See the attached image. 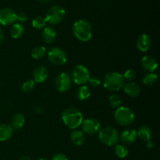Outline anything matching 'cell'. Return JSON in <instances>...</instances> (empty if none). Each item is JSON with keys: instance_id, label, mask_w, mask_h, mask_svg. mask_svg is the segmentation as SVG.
Segmentation results:
<instances>
[{"instance_id": "1", "label": "cell", "mask_w": 160, "mask_h": 160, "mask_svg": "<svg viewBox=\"0 0 160 160\" xmlns=\"http://www.w3.org/2000/svg\"><path fill=\"white\" fill-rule=\"evenodd\" d=\"M61 117L64 124L71 130L78 129L84 121V116L82 112L79 109L73 107L64 109Z\"/></svg>"}, {"instance_id": "2", "label": "cell", "mask_w": 160, "mask_h": 160, "mask_svg": "<svg viewBox=\"0 0 160 160\" xmlns=\"http://www.w3.org/2000/svg\"><path fill=\"white\" fill-rule=\"evenodd\" d=\"M72 31L74 37L81 42H88L92 38V25L84 19L77 20L73 23Z\"/></svg>"}, {"instance_id": "3", "label": "cell", "mask_w": 160, "mask_h": 160, "mask_svg": "<svg viewBox=\"0 0 160 160\" xmlns=\"http://www.w3.org/2000/svg\"><path fill=\"white\" fill-rule=\"evenodd\" d=\"M104 88L109 92H118L123 88L125 84V81L122 73L118 72H109L104 77L102 81Z\"/></svg>"}, {"instance_id": "4", "label": "cell", "mask_w": 160, "mask_h": 160, "mask_svg": "<svg viewBox=\"0 0 160 160\" xmlns=\"http://www.w3.org/2000/svg\"><path fill=\"white\" fill-rule=\"evenodd\" d=\"M98 139L106 146H113L117 145L120 140L118 131L112 127H106L98 131Z\"/></svg>"}, {"instance_id": "5", "label": "cell", "mask_w": 160, "mask_h": 160, "mask_svg": "<svg viewBox=\"0 0 160 160\" xmlns=\"http://www.w3.org/2000/svg\"><path fill=\"white\" fill-rule=\"evenodd\" d=\"M114 119L120 126H130L135 121V114L130 108L122 106L115 110Z\"/></svg>"}, {"instance_id": "6", "label": "cell", "mask_w": 160, "mask_h": 160, "mask_svg": "<svg viewBox=\"0 0 160 160\" xmlns=\"http://www.w3.org/2000/svg\"><path fill=\"white\" fill-rule=\"evenodd\" d=\"M66 10L60 6H53L50 7L45 14V20L51 25H57L65 18Z\"/></svg>"}, {"instance_id": "7", "label": "cell", "mask_w": 160, "mask_h": 160, "mask_svg": "<svg viewBox=\"0 0 160 160\" xmlns=\"http://www.w3.org/2000/svg\"><path fill=\"white\" fill-rule=\"evenodd\" d=\"M90 78V72L84 65L76 66L72 71V81L78 85H85Z\"/></svg>"}, {"instance_id": "8", "label": "cell", "mask_w": 160, "mask_h": 160, "mask_svg": "<svg viewBox=\"0 0 160 160\" xmlns=\"http://www.w3.org/2000/svg\"><path fill=\"white\" fill-rule=\"evenodd\" d=\"M47 56L49 62L53 65L62 66L67 62V55L66 52L58 47L52 48L47 53Z\"/></svg>"}, {"instance_id": "9", "label": "cell", "mask_w": 160, "mask_h": 160, "mask_svg": "<svg viewBox=\"0 0 160 160\" xmlns=\"http://www.w3.org/2000/svg\"><path fill=\"white\" fill-rule=\"evenodd\" d=\"M72 78L70 74L66 72L59 73L55 79V87L56 90L60 93L68 92L72 86Z\"/></svg>"}, {"instance_id": "10", "label": "cell", "mask_w": 160, "mask_h": 160, "mask_svg": "<svg viewBox=\"0 0 160 160\" xmlns=\"http://www.w3.org/2000/svg\"><path fill=\"white\" fill-rule=\"evenodd\" d=\"M81 126L83 132L88 135L98 134L101 129V123L95 118H88L84 120Z\"/></svg>"}, {"instance_id": "11", "label": "cell", "mask_w": 160, "mask_h": 160, "mask_svg": "<svg viewBox=\"0 0 160 160\" xmlns=\"http://www.w3.org/2000/svg\"><path fill=\"white\" fill-rule=\"evenodd\" d=\"M17 21V12L9 7H5L0 10V23L3 26L13 24Z\"/></svg>"}, {"instance_id": "12", "label": "cell", "mask_w": 160, "mask_h": 160, "mask_svg": "<svg viewBox=\"0 0 160 160\" xmlns=\"http://www.w3.org/2000/svg\"><path fill=\"white\" fill-rule=\"evenodd\" d=\"M137 131L133 128L125 129L120 135V140L124 145H129L134 143L137 139Z\"/></svg>"}, {"instance_id": "13", "label": "cell", "mask_w": 160, "mask_h": 160, "mask_svg": "<svg viewBox=\"0 0 160 160\" xmlns=\"http://www.w3.org/2000/svg\"><path fill=\"white\" fill-rule=\"evenodd\" d=\"M141 66L148 73H154L158 68V62L153 56H145L141 60Z\"/></svg>"}, {"instance_id": "14", "label": "cell", "mask_w": 160, "mask_h": 160, "mask_svg": "<svg viewBox=\"0 0 160 160\" xmlns=\"http://www.w3.org/2000/svg\"><path fill=\"white\" fill-rule=\"evenodd\" d=\"M48 77V70L45 66H38L33 71V81L34 83L41 84L46 81Z\"/></svg>"}, {"instance_id": "15", "label": "cell", "mask_w": 160, "mask_h": 160, "mask_svg": "<svg viewBox=\"0 0 160 160\" xmlns=\"http://www.w3.org/2000/svg\"><path fill=\"white\" fill-rule=\"evenodd\" d=\"M138 49L142 52H146L152 47V39L146 34H142L138 38L136 42Z\"/></svg>"}, {"instance_id": "16", "label": "cell", "mask_w": 160, "mask_h": 160, "mask_svg": "<svg viewBox=\"0 0 160 160\" xmlns=\"http://www.w3.org/2000/svg\"><path fill=\"white\" fill-rule=\"evenodd\" d=\"M123 91L125 94L131 98H136L139 96L141 93V88L138 84H136L134 81L128 82L127 84H124L123 87Z\"/></svg>"}, {"instance_id": "17", "label": "cell", "mask_w": 160, "mask_h": 160, "mask_svg": "<svg viewBox=\"0 0 160 160\" xmlns=\"http://www.w3.org/2000/svg\"><path fill=\"white\" fill-rule=\"evenodd\" d=\"M42 37L45 43L52 44L56 41V37H57V33H56V31L52 27H45L43 31H42Z\"/></svg>"}, {"instance_id": "18", "label": "cell", "mask_w": 160, "mask_h": 160, "mask_svg": "<svg viewBox=\"0 0 160 160\" xmlns=\"http://www.w3.org/2000/svg\"><path fill=\"white\" fill-rule=\"evenodd\" d=\"M13 128L10 124L8 123H2L0 124V142H6L13 134Z\"/></svg>"}, {"instance_id": "19", "label": "cell", "mask_w": 160, "mask_h": 160, "mask_svg": "<svg viewBox=\"0 0 160 160\" xmlns=\"http://www.w3.org/2000/svg\"><path fill=\"white\" fill-rule=\"evenodd\" d=\"M70 140L73 145L77 146H81L85 142V135L82 131L78 129L73 130L70 134Z\"/></svg>"}, {"instance_id": "20", "label": "cell", "mask_w": 160, "mask_h": 160, "mask_svg": "<svg viewBox=\"0 0 160 160\" xmlns=\"http://www.w3.org/2000/svg\"><path fill=\"white\" fill-rule=\"evenodd\" d=\"M137 136L141 140H142L145 142H147L152 139V131L148 126L144 125V126L140 127L139 129L137 131Z\"/></svg>"}, {"instance_id": "21", "label": "cell", "mask_w": 160, "mask_h": 160, "mask_svg": "<svg viewBox=\"0 0 160 160\" xmlns=\"http://www.w3.org/2000/svg\"><path fill=\"white\" fill-rule=\"evenodd\" d=\"M10 36L13 39H19L24 33V27L20 23H14L10 28Z\"/></svg>"}, {"instance_id": "22", "label": "cell", "mask_w": 160, "mask_h": 160, "mask_svg": "<svg viewBox=\"0 0 160 160\" xmlns=\"http://www.w3.org/2000/svg\"><path fill=\"white\" fill-rule=\"evenodd\" d=\"M25 118L23 114L17 113L12 117L11 120V127L13 130H20L24 126Z\"/></svg>"}, {"instance_id": "23", "label": "cell", "mask_w": 160, "mask_h": 160, "mask_svg": "<svg viewBox=\"0 0 160 160\" xmlns=\"http://www.w3.org/2000/svg\"><path fill=\"white\" fill-rule=\"evenodd\" d=\"M91 95L92 93H91L90 88L86 85H81L77 91V98L80 101L87 100L88 98H90Z\"/></svg>"}, {"instance_id": "24", "label": "cell", "mask_w": 160, "mask_h": 160, "mask_svg": "<svg viewBox=\"0 0 160 160\" xmlns=\"http://www.w3.org/2000/svg\"><path fill=\"white\" fill-rule=\"evenodd\" d=\"M47 50L46 48L43 45H39V46H36L31 50V56L33 59H40L43 58L44 56L46 55Z\"/></svg>"}, {"instance_id": "25", "label": "cell", "mask_w": 160, "mask_h": 160, "mask_svg": "<svg viewBox=\"0 0 160 160\" xmlns=\"http://www.w3.org/2000/svg\"><path fill=\"white\" fill-rule=\"evenodd\" d=\"M159 77L155 73H148L143 78L142 82L146 86H153L157 83Z\"/></svg>"}, {"instance_id": "26", "label": "cell", "mask_w": 160, "mask_h": 160, "mask_svg": "<svg viewBox=\"0 0 160 160\" xmlns=\"http://www.w3.org/2000/svg\"><path fill=\"white\" fill-rule=\"evenodd\" d=\"M47 22L45 18L42 16L36 17L34 20H32V26L33 28L37 30H43L46 27Z\"/></svg>"}, {"instance_id": "27", "label": "cell", "mask_w": 160, "mask_h": 160, "mask_svg": "<svg viewBox=\"0 0 160 160\" xmlns=\"http://www.w3.org/2000/svg\"><path fill=\"white\" fill-rule=\"evenodd\" d=\"M115 153L117 157L120 158V159H123V158L128 156L129 151H128V148L126 145H120H120H116Z\"/></svg>"}, {"instance_id": "28", "label": "cell", "mask_w": 160, "mask_h": 160, "mask_svg": "<svg viewBox=\"0 0 160 160\" xmlns=\"http://www.w3.org/2000/svg\"><path fill=\"white\" fill-rule=\"evenodd\" d=\"M109 102L110 106L116 109L122 106V103H123L121 98L116 94H112L109 96Z\"/></svg>"}, {"instance_id": "29", "label": "cell", "mask_w": 160, "mask_h": 160, "mask_svg": "<svg viewBox=\"0 0 160 160\" xmlns=\"http://www.w3.org/2000/svg\"><path fill=\"white\" fill-rule=\"evenodd\" d=\"M34 87H35V83L33 80H27L22 84L21 90L24 93H30V92L34 90Z\"/></svg>"}, {"instance_id": "30", "label": "cell", "mask_w": 160, "mask_h": 160, "mask_svg": "<svg viewBox=\"0 0 160 160\" xmlns=\"http://www.w3.org/2000/svg\"><path fill=\"white\" fill-rule=\"evenodd\" d=\"M122 75H123L124 81H128V82L133 81L136 78V72L132 69H128Z\"/></svg>"}, {"instance_id": "31", "label": "cell", "mask_w": 160, "mask_h": 160, "mask_svg": "<svg viewBox=\"0 0 160 160\" xmlns=\"http://www.w3.org/2000/svg\"><path fill=\"white\" fill-rule=\"evenodd\" d=\"M88 83H89V84H90L92 87L97 88L99 87L102 84V80L96 78V77H92V78H90V79H89L88 82Z\"/></svg>"}, {"instance_id": "32", "label": "cell", "mask_w": 160, "mask_h": 160, "mask_svg": "<svg viewBox=\"0 0 160 160\" xmlns=\"http://www.w3.org/2000/svg\"><path fill=\"white\" fill-rule=\"evenodd\" d=\"M17 20H19L21 23H23V22L28 20V15L23 12H18V13H17Z\"/></svg>"}, {"instance_id": "33", "label": "cell", "mask_w": 160, "mask_h": 160, "mask_svg": "<svg viewBox=\"0 0 160 160\" xmlns=\"http://www.w3.org/2000/svg\"><path fill=\"white\" fill-rule=\"evenodd\" d=\"M52 160H69V159L63 153H57V154L54 155Z\"/></svg>"}, {"instance_id": "34", "label": "cell", "mask_w": 160, "mask_h": 160, "mask_svg": "<svg viewBox=\"0 0 160 160\" xmlns=\"http://www.w3.org/2000/svg\"><path fill=\"white\" fill-rule=\"evenodd\" d=\"M5 40V34H4V31H2L1 28H0V45H2L3 42Z\"/></svg>"}, {"instance_id": "35", "label": "cell", "mask_w": 160, "mask_h": 160, "mask_svg": "<svg viewBox=\"0 0 160 160\" xmlns=\"http://www.w3.org/2000/svg\"><path fill=\"white\" fill-rule=\"evenodd\" d=\"M146 146L148 147V148H149V149H152V148H154V146H155L154 142H153L152 140L148 141V142H146Z\"/></svg>"}, {"instance_id": "36", "label": "cell", "mask_w": 160, "mask_h": 160, "mask_svg": "<svg viewBox=\"0 0 160 160\" xmlns=\"http://www.w3.org/2000/svg\"><path fill=\"white\" fill-rule=\"evenodd\" d=\"M20 160H32L29 156H23L20 158Z\"/></svg>"}, {"instance_id": "37", "label": "cell", "mask_w": 160, "mask_h": 160, "mask_svg": "<svg viewBox=\"0 0 160 160\" xmlns=\"http://www.w3.org/2000/svg\"><path fill=\"white\" fill-rule=\"evenodd\" d=\"M38 1H40L41 2H49L51 0H38Z\"/></svg>"}, {"instance_id": "38", "label": "cell", "mask_w": 160, "mask_h": 160, "mask_svg": "<svg viewBox=\"0 0 160 160\" xmlns=\"http://www.w3.org/2000/svg\"><path fill=\"white\" fill-rule=\"evenodd\" d=\"M38 160H48V159H38Z\"/></svg>"}]
</instances>
